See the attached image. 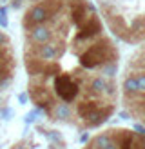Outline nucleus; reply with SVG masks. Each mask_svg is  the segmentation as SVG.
<instances>
[{
	"instance_id": "obj_1",
	"label": "nucleus",
	"mask_w": 145,
	"mask_h": 149,
	"mask_svg": "<svg viewBox=\"0 0 145 149\" xmlns=\"http://www.w3.org/2000/svg\"><path fill=\"white\" fill-rule=\"evenodd\" d=\"M53 89H55V95L58 96V100L71 106V104L78 98L80 91H82V82L72 78L71 74H64V73L60 74L58 73L53 78Z\"/></svg>"
},
{
	"instance_id": "obj_2",
	"label": "nucleus",
	"mask_w": 145,
	"mask_h": 149,
	"mask_svg": "<svg viewBox=\"0 0 145 149\" xmlns=\"http://www.w3.org/2000/svg\"><path fill=\"white\" fill-rule=\"evenodd\" d=\"M49 20H51L49 9H47L46 2L42 0V2H38V4L31 6V7H29V9L26 11L24 18H22V26H24V29L27 31V29H31V27H35V26L47 24Z\"/></svg>"
},
{
	"instance_id": "obj_3",
	"label": "nucleus",
	"mask_w": 145,
	"mask_h": 149,
	"mask_svg": "<svg viewBox=\"0 0 145 149\" xmlns=\"http://www.w3.org/2000/svg\"><path fill=\"white\" fill-rule=\"evenodd\" d=\"M26 33H27V42L31 44V46H44V44L51 42V38H53V35H55V31L47 24L35 26L31 29H27Z\"/></svg>"
},
{
	"instance_id": "obj_4",
	"label": "nucleus",
	"mask_w": 145,
	"mask_h": 149,
	"mask_svg": "<svg viewBox=\"0 0 145 149\" xmlns=\"http://www.w3.org/2000/svg\"><path fill=\"white\" fill-rule=\"evenodd\" d=\"M47 116L51 120H58V122H69L72 118V109L69 104H64V102H56L51 111L47 113Z\"/></svg>"
},
{
	"instance_id": "obj_5",
	"label": "nucleus",
	"mask_w": 145,
	"mask_h": 149,
	"mask_svg": "<svg viewBox=\"0 0 145 149\" xmlns=\"http://www.w3.org/2000/svg\"><path fill=\"white\" fill-rule=\"evenodd\" d=\"M116 73H118V64H107V65H102L100 68V74L105 78H114Z\"/></svg>"
},
{
	"instance_id": "obj_6",
	"label": "nucleus",
	"mask_w": 145,
	"mask_h": 149,
	"mask_svg": "<svg viewBox=\"0 0 145 149\" xmlns=\"http://www.w3.org/2000/svg\"><path fill=\"white\" fill-rule=\"evenodd\" d=\"M7 47H11V40L4 31H0V49H7Z\"/></svg>"
},
{
	"instance_id": "obj_7",
	"label": "nucleus",
	"mask_w": 145,
	"mask_h": 149,
	"mask_svg": "<svg viewBox=\"0 0 145 149\" xmlns=\"http://www.w3.org/2000/svg\"><path fill=\"white\" fill-rule=\"evenodd\" d=\"M0 26L7 27V7L6 6L0 7Z\"/></svg>"
},
{
	"instance_id": "obj_8",
	"label": "nucleus",
	"mask_w": 145,
	"mask_h": 149,
	"mask_svg": "<svg viewBox=\"0 0 145 149\" xmlns=\"http://www.w3.org/2000/svg\"><path fill=\"white\" fill-rule=\"evenodd\" d=\"M0 116H2L4 120H7L9 116H13V109H9V107H2V109H0Z\"/></svg>"
},
{
	"instance_id": "obj_9",
	"label": "nucleus",
	"mask_w": 145,
	"mask_h": 149,
	"mask_svg": "<svg viewBox=\"0 0 145 149\" xmlns=\"http://www.w3.org/2000/svg\"><path fill=\"white\" fill-rule=\"evenodd\" d=\"M27 100H29V95L27 93H20L18 95V102L20 104H27Z\"/></svg>"
},
{
	"instance_id": "obj_10",
	"label": "nucleus",
	"mask_w": 145,
	"mask_h": 149,
	"mask_svg": "<svg viewBox=\"0 0 145 149\" xmlns=\"http://www.w3.org/2000/svg\"><path fill=\"white\" fill-rule=\"evenodd\" d=\"M80 142H82V144H85V142H89V133H84V135L80 136Z\"/></svg>"
},
{
	"instance_id": "obj_11",
	"label": "nucleus",
	"mask_w": 145,
	"mask_h": 149,
	"mask_svg": "<svg viewBox=\"0 0 145 149\" xmlns=\"http://www.w3.org/2000/svg\"><path fill=\"white\" fill-rule=\"evenodd\" d=\"M120 116L123 118V120H127V118L130 116V113H127V111H123V113H120Z\"/></svg>"
},
{
	"instance_id": "obj_12",
	"label": "nucleus",
	"mask_w": 145,
	"mask_h": 149,
	"mask_svg": "<svg viewBox=\"0 0 145 149\" xmlns=\"http://www.w3.org/2000/svg\"><path fill=\"white\" fill-rule=\"evenodd\" d=\"M2 100H4V98H2V93H0V104H2Z\"/></svg>"
},
{
	"instance_id": "obj_13",
	"label": "nucleus",
	"mask_w": 145,
	"mask_h": 149,
	"mask_svg": "<svg viewBox=\"0 0 145 149\" xmlns=\"http://www.w3.org/2000/svg\"><path fill=\"white\" fill-rule=\"evenodd\" d=\"M20 2H22V0H20Z\"/></svg>"
}]
</instances>
